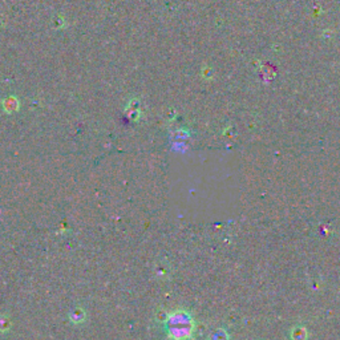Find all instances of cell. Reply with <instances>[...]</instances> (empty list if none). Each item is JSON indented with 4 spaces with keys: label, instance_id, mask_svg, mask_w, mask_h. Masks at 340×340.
<instances>
[{
    "label": "cell",
    "instance_id": "2",
    "mask_svg": "<svg viewBox=\"0 0 340 340\" xmlns=\"http://www.w3.org/2000/svg\"><path fill=\"white\" fill-rule=\"evenodd\" d=\"M290 336H291V340H307L308 339V331L306 327L297 326L292 328Z\"/></svg>",
    "mask_w": 340,
    "mask_h": 340
},
{
    "label": "cell",
    "instance_id": "5",
    "mask_svg": "<svg viewBox=\"0 0 340 340\" xmlns=\"http://www.w3.org/2000/svg\"><path fill=\"white\" fill-rule=\"evenodd\" d=\"M0 330H7V328H10V320L7 319V318H0Z\"/></svg>",
    "mask_w": 340,
    "mask_h": 340
},
{
    "label": "cell",
    "instance_id": "1",
    "mask_svg": "<svg viewBox=\"0 0 340 340\" xmlns=\"http://www.w3.org/2000/svg\"><path fill=\"white\" fill-rule=\"evenodd\" d=\"M166 332L172 340L192 339L196 331V321L193 315L186 310H177L170 312L165 321Z\"/></svg>",
    "mask_w": 340,
    "mask_h": 340
},
{
    "label": "cell",
    "instance_id": "3",
    "mask_svg": "<svg viewBox=\"0 0 340 340\" xmlns=\"http://www.w3.org/2000/svg\"><path fill=\"white\" fill-rule=\"evenodd\" d=\"M209 340H230V336L227 334V331H225L223 328H218L211 334Z\"/></svg>",
    "mask_w": 340,
    "mask_h": 340
},
{
    "label": "cell",
    "instance_id": "4",
    "mask_svg": "<svg viewBox=\"0 0 340 340\" xmlns=\"http://www.w3.org/2000/svg\"><path fill=\"white\" fill-rule=\"evenodd\" d=\"M84 318H85V315H84V312H82L81 310H76V311L72 314V320L76 321V323L81 321Z\"/></svg>",
    "mask_w": 340,
    "mask_h": 340
}]
</instances>
